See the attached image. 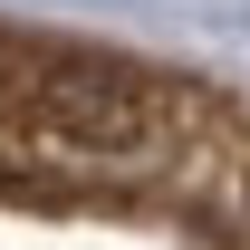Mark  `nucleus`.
Masks as SVG:
<instances>
[{"label":"nucleus","mask_w":250,"mask_h":250,"mask_svg":"<svg viewBox=\"0 0 250 250\" xmlns=\"http://www.w3.org/2000/svg\"><path fill=\"white\" fill-rule=\"evenodd\" d=\"M0 250H250V96L0 29Z\"/></svg>","instance_id":"nucleus-1"}]
</instances>
